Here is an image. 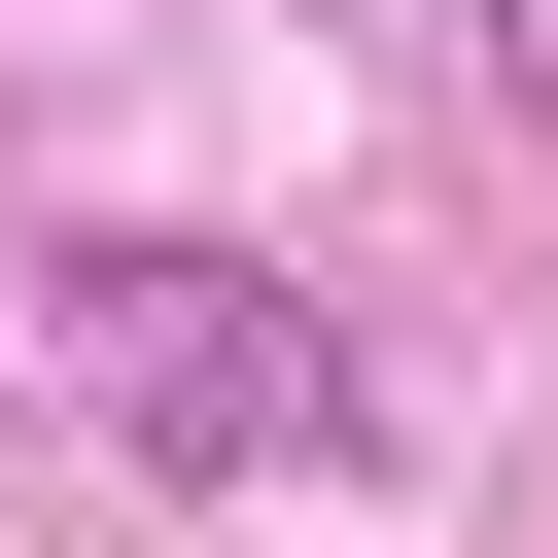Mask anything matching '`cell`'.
I'll use <instances>...</instances> for the list:
<instances>
[{"instance_id": "obj_2", "label": "cell", "mask_w": 558, "mask_h": 558, "mask_svg": "<svg viewBox=\"0 0 558 558\" xmlns=\"http://www.w3.org/2000/svg\"><path fill=\"white\" fill-rule=\"evenodd\" d=\"M488 70H523V105H558V0H488Z\"/></svg>"}, {"instance_id": "obj_1", "label": "cell", "mask_w": 558, "mask_h": 558, "mask_svg": "<svg viewBox=\"0 0 558 558\" xmlns=\"http://www.w3.org/2000/svg\"><path fill=\"white\" fill-rule=\"evenodd\" d=\"M70 384H105V453H140V488H279V453L349 418L314 279H244V244H70Z\"/></svg>"}]
</instances>
